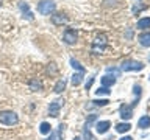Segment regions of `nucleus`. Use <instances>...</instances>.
<instances>
[{
	"instance_id": "23",
	"label": "nucleus",
	"mask_w": 150,
	"mask_h": 140,
	"mask_svg": "<svg viewBox=\"0 0 150 140\" xmlns=\"http://www.w3.org/2000/svg\"><path fill=\"white\" fill-rule=\"evenodd\" d=\"M92 103L96 106H106L108 103H110V100H106V98H105V100H96V101H92Z\"/></svg>"
},
{
	"instance_id": "27",
	"label": "nucleus",
	"mask_w": 150,
	"mask_h": 140,
	"mask_svg": "<svg viewBox=\"0 0 150 140\" xmlns=\"http://www.w3.org/2000/svg\"><path fill=\"white\" fill-rule=\"evenodd\" d=\"M120 140H133V139H131V137H130V135H125V137H122Z\"/></svg>"
},
{
	"instance_id": "8",
	"label": "nucleus",
	"mask_w": 150,
	"mask_h": 140,
	"mask_svg": "<svg viewBox=\"0 0 150 140\" xmlns=\"http://www.w3.org/2000/svg\"><path fill=\"white\" fill-rule=\"evenodd\" d=\"M110 126L111 123L108 120H102V121H97V125H96V131L98 134H105L108 132V129H110Z\"/></svg>"
},
{
	"instance_id": "21",
	"label": "nucleus",
	"mask_w": 150,
	"mask_h": 140,
	"mask_svg": "<svg viewBox=\"0 0 150 140\" xmlns=\"http://www.w3.org/2000/svg\"><path fill=\"white\" fill-rule=\"evenodd\" d=\"M83 134H84V139H86V140H94V137H92V134H91V131H89V125H88V123L84 125Z\"/></svg>"
},
{
	"instance_id": "15",
	"label": "nucleus",
	"mask_w": 150,
	"mask_h": 140,
	"mask_svg": "<svg viewBox=\"0 0 150 140\" xmlns=\"http://www.w3.org/2000/svg\"><path fill=\"white\" fill-rule=\"evenodd\" d=\"M130 129H131V125L130 123H119V125L116 126V131H117V132H120V134L128 132Z\"/></svg>"
},
{
	"instance_id": "1",
	"label": "nucleus",
	"mask_w": 150,
	"mask_h": 140,
	"mask_svg": "<svg viewBox=\"0 0 150 140\" xmlns=\"http://www.w3.org/2000/svg\"><path fill=\"white\" fill-rule=\"evenodd\" d=\"M106 45H108V37H106V34H98L96 39H94V42H92V53L94 55H102L103 51H105V48H106Z\"/></svg>"
},
{
	"instance_id": "16",
	"label": "nucleus",
	"mask_w": 150,
	"mask_h": 140,
	"mask_svg": "<svg viewBox=\"0 0 150 140\" xmlns=\"http://www.w3.org/2000/svg\"><path fill=\"white\" fill-rule=\"evenodd\" d=\"M30 89H31L33 92H39V90H42V83L38 81V79H31V81H30Z\"/></svg>"
},
{
	"instance_id": "28",
	"label": "nucleus",
	"mask_w": 150,
	"mask_h": 140,
	"mask_svg": "<svg viewBox=\"0 0 150 140\" xmlns=\"http://www.w3.org/2000/svg\"><path fill=\"white\" fill-rule=\"evenodd\" d=\"M74 140H81V139H80V137H75V139H74Z\"/></svg>"
},
{
	"instance_id": "9",
	"label": "nucleus",
	"mask_w": 150,
	"mask_h": 140,
	"mask_svg": "<svg viewBox=\"0 0 150 140\" xmlns=\"http://www.w3.org/2000/svg\"><path fill=\"white\" fill-rule=\"evenodd\" d=\"M67 16L66 14H63V13H56V14H53L52 16V22L55 23V25H63V23H67Z\"/></svg>"
},
{
	"instance_id": "13",
	"label": "nucleus",
	"mask_w": 150,
	"mask_h": 140,
	"mask_svg": "<svg viewBox=\"0 0 150 140\" xmlns=\"http://www.w3.org/2000/svg\"><path fill=\"white\" fill-rule=\"evenodd\" d=\"M138 41L142 47H150V33H142Z\"/></svg>"
},
{
	"instance_id": "10",
	"label": "nucleus",
	"mask_w": 150,
	"mask_h": 140,
	"mask_svg": "<svg viewBox=\"0 0 150 140\" xmlns=\"http://www.w3.org/2000/svg\"><path fill=\"white\" fill-rule=\"evenodd\" d=\"M19 8H21L23 17H27L28 20H31V19H33V13L30 11V6H28L25 2H21V3H19Z\"/></svg>"
},
{
	"instance_id": "25",
	"label": "nucleus",
	"mask_w": 150,
	"mask_h": 140,
	"mask_svg": "<svg viewBox=\"0 0 150 140\" xmlns=\"http://www.w3.org/2000/svg\"><path fill=\"white\" fill-rule=\"evenodd\" d=\"M133 90H134V93H136L138 97L141 95V87H139V86H134V87H133Z\"/></svg>"
},
{
	"instance_id": "18",
	"label": "nucleus",
	"mask_w": 150,
	"mask_h": 140,
	"mask_svg": "<svg viewBox=\"0 0 150 140\" xmlns=\"http://www.w3.org/2000/svg\"><path fill=\"white\" fill-rule=\"evenodd\" d=\"M64 89H66V81H64V79H59V81L55 84L53 92H55V93H61V92L64 90Z\"/></svg>"
},
{
	"instance_id": "3",
	"label": "nucleus",
	"mask_w": 150,
	"mask_h": 140,
	"mask_svg": "<svg viewBox=\"0 0 150 140\" xmlns=\"http://www.w3.org/2000/svg\"><path fill=\"white\" fill-rule=\"evenodd\" d=\"M56 5L53 0H41L39 3H38V11H39V14H42V16H49V14H52L55 11Z\"/></svg>"
},
{
	"instance_id": "14",
	"label": "nucleus",
	"mask_w": 150,
	"mask_h": 140,
	"mask_svg": "<svg viewBox=\"0 0 150 140\" xmlns=\"http://www.w3.org/2000/svg\"><path fill=\"white\" fill-rule=\"evenodd\" d=\"M102 84H103V87H111L116 84V78L110 76V75H105V76L102 78Z\"/></svg>"
},
{
	"instance_id": "29",
	"label": "nucleus",
	"mask_w": 150,
	"mask_h": 140,
	"mask_svg": "<svg viewBox=\"0 0 150 140\" xmlns=\"http://www.w3.org/2000/svg\"><path fill=\"white\" fill-rule=\"evenodd\" d=\"M2 3H3V0H0V6H2Z\"/></svg>"
},
{
	"instance_id": "12",
	"label": "nucleus",
	"mask_w": 150,
	"mask_h": 140,
	"mask_svg": "<svg viewBox=\"0 0 150 140\" xmlns=\"http://www.w3.org/2000/svg\"><path fill=\"white\" fill-rule=\"evenodd\" d=\"M150 28V17H142L138 20V30H147Z\"/></svg>"
},
{
	"instance_id": "20",
	"label": "nucleus",
	"mask_w": 150,
	"mask_h": 140,
	"mask_svg": "<svg viewBox=\"0 0 150 140\" xmlns=\"http://www.w3.org/2000/svg\"><path fill=\"white\" fill-rule=\"evenodd\" d=\"M70 65H72V67H74L75 70H78V72H81V73H84V67H83V65H81V64L78 62L77 59H74V58L70 59Z\"/></svg>"
},
{
	"instance_id": "4",
	"label": "nucleus",
	"mask_w": 150,
	"mask_h": 140,
	"mask_svg": "<svg viewBox=\"0 0 150 140\" xmlns=\"http://www.w3.org/2000/svg\"><path fill=\"white\" fill-rule=\"evenodd\" d=\"M120 69L124 70V72H138V70L144 69V64L139 62V61H134V59H127L122 62Z\"/></svg>"
},
{
	"instance_id": "2",
	"label": "nucleus",
	"mask_w": 150,
	"mask_h": 140,
	"mask_svg": "<svg viewBox=\"0 0 150 140\" xmlns=\"http://www.w3.org/2000/svg\"><path fill=\"white\" fill-rule=\"evenodd\" d=\"M0 123L5 126H14L19 123V117L13 111H2L0 112Z\"/></svg>"
},
{
	"instance_id": "7",
	"label": "nucleus",
	"mask_w": 150,
	"mask_h": 140,
	"mask_svg": "<svg viewBox=\"0 0 150 140\" xmlns=\"http://www.w3.org/2000/svg\"><path fill=\"white\" fill-rule=\"evenodd\" d=\"M120 117L124 120H130L133 117V106H127V104H122L120 106Z\"/></svg>"
},
{
	"instance_id": "30",
	"label": "nucleus",
	"mask_w": 150,
	"mask_h": 140,
	"mask_svg": "<svg viewBox=\"0 0 150 140\" xmlns=\"http://www.w3.org/2000/svg\"><path fill=\"white\" fill-rule=\"evenodd\" d=\"M149 61H150V56H149Z\"/></svg>"
},
{
	"instance_id": "22",
	"label": "nucleus",
	"mask_w": 150,
	"mask_h": 140,
	"mask_svg": "<svg viewBox=\"0 0 150 140\" xmlns=\"http://www.w3.org/2000/svg\"><path fill=\"white\" fill-rule=\"evenodd\" d=\"M96 93L98 97H100V95H110V90H108V87H98L96 90Z\"/></svg>"
},
{
	"instance_id": "11",
	"label": "nucleus",
	"mask_w": 150,
	"mask_h": 140,
	"mask_svg": "<svg viewBox=\"0 0 150 140\" xmlns=\"http://www.w3.org/2000/svg\"><path fill=\"white\" fill-rule=\"evenodd\" d=\"M138 126H139L141 129L150 128V117H149V115H142V117L138 120Z\"/></svg>"
},
{
	"instance_id": "31",
	"label": "nucleus",
	"mask_w": 150,
	"mask_h": 140,
	"mask_svg": "<svg viewBox=\"0 0 150 140\" xmlns=\"http://www.w3.org/2000/svg\"><path fill=\"white\" fill-rule=\"evenodd\" d=\"M149 78H150V76H149Z\"/></svg>"
},
{
	"instance_id": "5",
	"label": "nucleus",
	"mask_w": 150,
	"mask_h": 140,
	"mask_svg": "<svg viewBox=\"0 0 150 140\" xmlns=\"http://www.w3.org/2000/svg\"><path fill=\"white\" fill-rule=\"evenodd\" d=\"M77 31L72 30V28H67V30L64 31V34H63V41L66 42L67 45H74L75 42H77Z\"/></svg>"
},
{
	"instance_id": "17",
	"label": "nucleus",
	"mask_w": 150,
	"mask_h": 140,
	"mask_svg": "<svg viewBox=\"0 0 150 140\" xmlns=\"http://www.w3.org/2000/svg\"><path fill=\"white\" fill-rule=\"evenodd\" d=\"M39 132L44 134V135H45V134H50V132H52V126L47 123V121H42L41 126H39Z\"/></svg>"
},
{
	"instance_id": "24",
	"label": "nucleus",
	"mask_w": 150,
	"mask_h": 140,
	"mask_svg": "<svg viewBox=\"0 0 150 140\" xmlns=\"http://www.w3.org/2000/svg\"><path fill=\"white\" fill-rule=\"evenodd\" d=\"M47 140H58V134H56V132H50V137Z\"/></svg>"
},
{
	"instance_id": "26",
	"label": "nucleus",
	"mask_w": 150,
	"mask_h": 140,
	"mask_svg": "<svg viewBox=\"0 0 150 140\" xmlns=\"http://www.w3.org/2000/svg\"><path fill=\"white\" fill-rule=\"evenodd\" d=\"M92 81H94V78H89V81L86 83V90H88L89 87H91V84H92Z\"/></svg>"
},
{
	"instance_id": "19",
	"label": "nucleus",
	"mask_w": 150,
	"mask_h": 140,
	"mask_svg": "<svg viewBox=\"0 0 150 140\" xmlns=\"http://www.w3.org/2000/svg\"><path fill=\"white\" fill-rule=\"evenodd\" d=\"M81 81H83V73L81 72H77V73L72 75V84L74 86H78Z\"/></svg>"
},
{
	"instance_id": "6",
	"label": "nucleus",
	"mask_w": 150,
	"mask_h": 140,
	"mask_svg": "<svg viewBox=\"0 0 150 140\" xmlns=\"http://www.w3.org/2000/svg\"><path fill=\"white\" fill-rule=\"evenodd\" d=\"M63 103H64V100H55V101H52L50 106H49V114H50L52 117H58Z\"/></svg>"
}]
</instances>
